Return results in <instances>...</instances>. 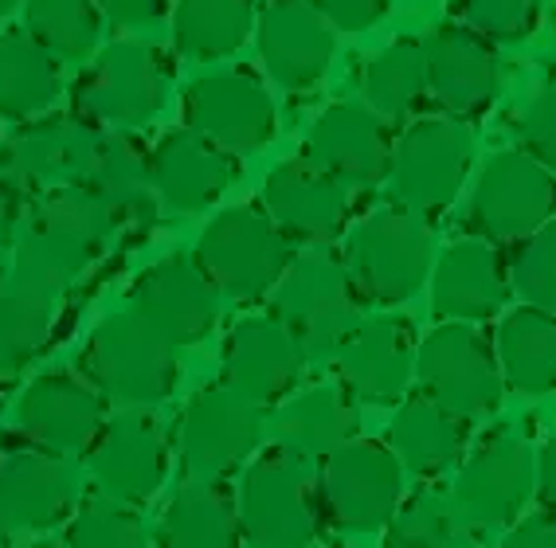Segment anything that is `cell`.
<instances>
[{
    "label": "cell",
    "mask_w": 556,
    "mask_h": 548,
    "mask_svg": "<svg viewBox=\"0 0 556 548\" xmlns=\"http://www.w3.org/2000/svg\"><path fill=\"white\" fill-rule=\"evenodd\" d=\"M24 31L60 63H83L102 40V12L94 0H28Z\"/></svg>",
    "instance_id": "37"
},
{
    "label": "cell",
    "mask_w": 556,
    "mask_h": 548,
    "mask_svg": "<svg viewBox=\"0 0 556 548\" xmlns=\"http://www.w3.org/2000/svg\"><path fill=\"white\" fill-rule=\"evenodd\" d=\"M517 138L521 150L533 161H541L548 173H556V87H545L541 94H533L517 122Z\"/></svg>",
    "instance_id": "42"
},
{
    "label": "cell",
    "mask_w": 556,
    "mask_h": 548,
    "mask_svg": "<svg viewBox=\"0 0 556 548\" xmlns=\"http://www.w3.org/2000/svg\"><path fill=\"white\" fill-rule=\"evenodd\" d=\"M333 548H353V545H333Z\"/></svg>",
    "instance_id": "52"
},
{
    "label": "cell",
    "mask_w": 556,
    "mask_h": 548,
    "mask_svg": "<svg viewBox=\"0 0 556 548\" xmlns=\"http://www.w3.org/2000/svg\"><path fill=\"white\" fill-rule=\"evenodd\" d=\"M384 548H470L467 521L443 489H416L388 521Z\"/></svg>",
    "instance_id": "38"
},
{
    "label": "cell",
    "mask_w": 556,
    "mask_h": 548,
    "mask_svg": "<svg viewBox=\"0 0 556 548\" xmlns=\"http://www.w3.org/2000/svg\"><path fill=\"white\" fill-rule=\"evenodd\" d=\"M353 189L338 177L321 173L306 157H287L270 169L263 184V208L275 219L287 240L329 243L345 231Z\"/></svg>",
    "instance_id": "22"
},
{
    "label": "cell",
    "mask_w": 556,
    "mask_h": 548,
    "mask_svg": "<svg viewBox=\"0 0 556 548\" xmlns=\"http://www.w3.org/2000/svg\"><path fill=\"white\" fill-rule=\"evenodd\" d=\"M458 24L490 43H517L541 24V0H455Z\"/></svg>",
    "instance_id": "41"
},
{
    "label": "cell",
    "mask_w": 556,
    "mask_h": 548,
    "mask_svg": "<svg viewBox=\"0 0 556 548\" xmlns=\"http://www.w3.org/2000/svg\"><path fill=\"white\" fill-rule=\"evenodd\" d=\"M388 447L396 450L404 470H412L419 479H435V474H443V470H451L463 459L467 419H458L455 411H447L428 392H419V396H407L396 408V416H392Z\"/></svg>",
    "instance_id": "29"
},
{
    "label": "cell",
    "mask_w": 556,
    "mask_h": 548,
    "mask_svg": "<svg viewBox=\"0 0 556 548\" xmlns=\"http://www.w3.org/2000/svg\"><path fill=\"white\" fill-rule=\"evenodd\" d=\"M338 377L353 399L372 408H400L416 380V341L404 318H368L341 345Z\"/></svg>",
    "instance_id": "23"
},
{
    "label": "cell",
    "mask_w": 556,
    "mask_h": 548,
    "mask_svg": "<svg viewBox=\"0 0 556 548\" xmlns=\"http://www.w3.org/2000/svg\"><path fill=\"white\" fill-rule=\"evenodd\" d=\"M263 443V408L228 384L200 388L180 411V462L197 482L236 474Z\"/></svg>",
    "instance_id": "15"
},
{
    "label": "cell",
    "mask_w": 556,
    "mask_h": 548,
    "mask_svg": "<svg viewBox=\"0 0 556 548\" xmlns=\"http://www.w3.org/2000/svg\"><path fill=\"white\" fill-rule=\"evenodd\" d=\"M509 267L502 251L482 235L455 240L435 259L431 270V309L443 321H478L497 318L509 302Z\"/></svg>",
    "instance_id": "24"
},
{
    "label": "cell",
    "mask_w": 556,
    "mask_h": 548,
    "mask_svg": "<svg viewBox=\"0 0 556 548\" xmlns=\"http://www.w3.org/2000/svg\"><path fill=\"white\" fill-rule=\"evenodd\" d=\"M306 353L275 314L236 321L224 341V384L243 399L270 408L299 388Z\"/></svg>",
    "instance_id": "20"
},
{
    "label": "cell",
    "mask_w": 556,
    "mask_h": 548,
    "mask_svg": "<svg viewBox=\"0 0 556 548\" xmlns=\"http://www.w3.org/2000/svg\"><path fill=\"white\" fill-rule=\"evenodd\" d=\"M536 489V459L514 428H494L470 450L451 486L458 518L475 528L514 525Z\"/></svg>",
    "instance_id": "14"
},
{
    "label": "cell",
    "mask_w": 556,
    "mask_h": 548,
    "mask_svg": "<svg viewBox=\"0 0 556 548\" xmlns=\"http://www.w3.org/2000/svg\"><path fill=\"white\" fill-rule=\"evenodd\" d=\"M63 94L60 60L48 55L28 31L0 36V118L31 122L48 114Z\"/></svg>",
    "instance_id": "33"
},
{
    "label": "cell",
    "mask_w": 556,
    "mask_h": 548,
    "mask_svg": "<svg viewBox=\"0 0 556 548\" xmlns=\"http://www.w3.org/2000/svg\"><path fill=\"white\" fill-rule=\"evenodd\" d=\"M333 31H368L384 16L388 0H306Z\"/></svg>",
    "instance_id": "43"
},
{
    "label": "cell",
    "mask_w": 556,
    "mask_h": 548,
    "mask_svg": "<svg viewBox=\"0 0 556 548\" xmlns=\"http://www.w3.org/2000/svg\"><path fill=\"white\" fill-rule=\"evenodd\" d=\"M0 506L16 528H51L75 509V474L63 455L28 438L0 443Z\"/></svg>",
    "instance_id": "27"
},
{
    "label": "cell",
    "mask_w": 556,
    "mask_h": 548,
    "mask_svg": "<svg viewBox=\"0 0 556 548\" xmlns=\"http://www.w3.org/2000/svg\"><path fill=\"white\" fill-rule=\"evenodd\" d=\"M102 138L106 133H99V126L79 118L75 110L21 122L12 138L0 145V180L16 196L36 200L55 189L87 184L99 161Z\"/></svg>",
    "instance_id": "6"
},
{
    "label": "cell",
    "mask_w": 556,
    "mask_h": 548,
    "mask_svg": "<svg viewBox=\"0 0 556 548\" xmlns=\"http://www.w3.org/2000/svg\"><path fill=\"white\" fill-rule=\"evenodd\" d=\"M67 548H146V525L134 506L99 494L75 506L67 525Z\"/></svg>",
    "instance_id": "39"
},
{
    "label": "cell",
    "mask_w": 556,
    "mask_h": 548,
    "mask_svg": "<svg viewBox=\"0 0 556 548\" xmlns=\"http://www.w3.org/2000/svg\"><path fill=\"white\" fill-rule=\"evenodd\" d=\"M470 161H475V133L467 122H455L447 114L412 122L392 157L400 204L419 219H439L467 184Z\"/></svg>",
    "instance_id": "10"
},
{
    "label": "cell",
    "mask_w": 556,
    "mask_h": 548,
    "mask_svg": "<svg viewBox=\"0 0 556 548\" xmlns=\"http://www.w3.org/2000/svg\"><path fill=\"white\" fill-rule=\"evenodd\" d=\"M16 4H21V0H0V16H9V12L16 9Z\"/></svg>",
    "instance_id": "49"
},
{
    "label": "cell",
    "mask_w": 556,
    "mask_h": 548,
    "mask_svg": "<svg viewBox=\"0 0 556 548\" xmlns=\"http://www.w3.org/2000/svg\"><path fill=\"white\" fill-rule=\"evenodd\" d=\"M302 157L329 177H338L349 189H372L392 173L396 145H392V130L380 114H372L365 102L345 99L321 110V118L309 126Z\"/></svg>",
    "instance_id": "18"
},
{
    "label": "cell",
    "mask_w": 556,
    "mask_h": 548,
    "mask_svg": "<svg viewBox=\"0 0 556 548\" xmlns=\"http://www.w3.org/2000/svg\"><path fill=\"white\" fill-rule=\"evenodd\" d=\"M548 219H556V173L526 150L490 153L470 192V228L490 243H521Z\"/></svg>",
    "instance_id": "12"
},
{
    "label": "cell",
    "mask_w": 556,
    "mask_h": 548,
    "mask_svg": "<svg viewBox=\"0 0 556 548\" xmlns=\"http://www.w3.org/2000/svg\"><path fill=\"white\" fill-rule=\"evenodd\" d=\"M106 423V399L75 372H43L16 404V431L51 455H90Z\"/></svg>",
    "instance_id": "17"
},
{
    "label": "cell",
    "mask_w": 556,
    "mask_h": 548,
    "mask_svg": "<svg viewBox=\"0 0 556 548\" xmlns=\"http://www.w3.org/2000/svg\"><path fill=\"white\" fill-rule=\"evenodd\" d=\"M239 509L219 482H189L165 506L157 548H239Z\"/></svg>",
    "instance_id": "32"
},
{
    "label": "cell",
    "mask_w": 556,
    "mask_h": 548,
    "mask_svg": "<svg viewBox=\"0 0 556 548\" xmlns=\"http://www.w3.org/2000/svg\"><path fill=\"white\" fill-rule=\"evenodd\" d=\"M361 309L365 298L349 279L345 263L326 251L299 255L270 294V314L299 341L306 360L338 357L341 345L357 333Z\"/></svg>",
    "instance_id": "5"
},
{
    "label": "cell",
    "mask_w": 556,
    "mask_h": 548,
    "mask_svg": "<svg viewBox=\"0 0 556 548\" xmlns=\"http://www.w3.org/2000/svg\"><path fill=\"white\" fill-rule=\"evenodd\" d=\"M509 286L521 306L556 314V219L517 243V251L509 255Z\"/></svg>",
    "instance_id": "40"
},
{
    "label": "cell",
    "mask_w": 556,
    "mask_h": 548,
    "mask_svg": "<svg viewBox=\"0 0 556 548\" xmlns=\"http://www.w3.org/2000/svg\"><path fill=\"white\" fill-rule=\"evenodd\" d=\"M258 60L282 90H309L333 63V28L302 0H275L255 28Z\"/></svg>",
    "instance_id": "26"
},
{
    "label": "cell",
    "mask_w": 556,
    "mask_h": 548,
    "mask_svg": "<svg viewBox=\"0 0 556 548\" xmlns=\"http://www.w3.org/2000/svg\"><path fill=\"white\" fill-rule=\"evenodd\" d=\"M428 94L447 118L467 122L486 114L502 87L497 48L467 24H439L428 40Z\"/></svg>",
    "instance_id": "19"
},
{
    "label": "cell",
    "mask_w": 556,
    "mask_h": 548,
    "mask_svg": "<svg viewBox=\"0 0 556 548\" xmlns=\"http://www.w3.org/2000/svg\"><path fill=\"white\" fill-rule=\"evenodd\" d=\"M365 106L372 114L400 126L404 118H412V110L428 99V48L416 36H400L384 51H377L365 67Z\"/></svg>",
    "instance_id": "36"
},
{
    "label": "cell",
    "mask_w": 556,
    "mask_h": 548,
    "mask_svg": "<svg viewBox=\"0 0 556 548\" xmlns=\"http://www.w3.org/2000/svg\"><path fill=\"white\" fill-rule=\"evenodd\" d=\"M185 126L200 138H208L231 157L267 150L278 130V110L267 82L248 67L208 71L185 87L180 94Z\"/></svg>",
    "instance_id": "11"
},
{
    "label": "cell",
    "mask_w": 556,
    "mask_h": 548,
    "mask_svg": "<svg viewBox=\"0 0 556 548\" xmlns=\"http://www.w3.org/2000/svg\"><path fill=\"white\" fill-rule=\"evenodd\" d=\"M239 533L248 548H306L318 537V498L299 455L275 447L239 482Z\"/></svg>",
    "instance_id": "7"
},
{
    "label": "cell",
    "mask_w": 556,
    "mask_h": 548,
    "mask_svg": "<svg viewBox=\"0 0 556 548\" xmlns=\"http://www.w3.org/2000/svg\"><path fill=\"white\" fill-rule=\"evenodd\" d=\"M28 548H60V545H51V540H31Z\"/></svg>",
    "instance_id": "50"
},
{
    "label": "cell",
    "mask_w": 556,
    "mask_h": 548,
    "mask_svg": "<svg viewBox=\"0 0 556 548\" xmlns=\"http://www.w3.org/2000/svg\"><path fill=\"white\" fill-rule=\"evenodd\" d=\"M497 548H556V518L553 513H536L509 525Z\"/></svg>",
    "instance_id": "45"
},
{
    "label": "cell",
    "mask_w": 556,
    "mask_h": 548,
    "mask_svg": "<svg viewBox=\"0 0 556 548\" xmlns=\"http://www.w3.org/2000/svg\"><path fill=\"white\" fill-rule=\"evenodd\" d=\"M87 184L106 200V208L114 212L118 228L122 224L126 228H150L153 219H157L161 200L153 192L150 177V145L138 133H106Z\"/></svg>",
    "instance_id": "30"
},
{
    "label": "cell",
    "mask_w": 556,
    "mask_h": 548,
    "mask_svg": "<svg viewBox=\"0 0 556 548\" xmlns=\"http://www.w3.org/2000/svg\"><path fill=\"white\" fill-rule=\"evenodd\" d=\"M16 200L21 196L0 180V263L9 251H16Z\"/></svg>",
    "instance_id": "47"
},
{
    "label": "cell",
    "mask_w": 556,
    "mask_h": 548,
    "mask_svg": "<svg viewBox=\"0 0 556 548\" xmlns=\"http://www.w3.org/2000/svg\"><path fill=\"white\" fill-rule=\"evenodd\" d=\"M79 377L94 384L106 404L118 408H153L177 392V349L150 329L134 309L106 314L94 326L79 357Z\"/></svg>",
    "instance_id": "2"
},
{
    "label": "cell",
    "mask_w": 556,
    "mask_h": 548,
    "mask_svg": "<svg viewBox=\"0 0 556 548\" xmlns=\"http://www.w3.org/2000/svg\"><path fill=\"white\" fill-rule=\"evenodd\" d=\"M169 94V60L150 43H110L102 55L79 71L71 87V110L94 126L134 130L165 106Z\"/></svg>",
    "instance_id": "8"
},
{
    "label": "cell",
    "mask_w": 556,
    "mask_h": 548,
    "mask_svg": "<svg viewBox=\"0 0 556 548\" xmlns=\"http://www.w3.org/2000/svg\"><path fill=\"white\" fill-rule=\"evenodd\" d=\"M494 357L517 396L556 392V314L536 306L509 309L494 333Z\"/></svg>",
    "instance_id": "31"
},
{
    "label": "cell",
    "mask_w": 556,
    "mask_h": 548,
    "mask_svg": "<svg viewBox=\"0 0 556 548\" xmlns=\"http://www.w3.org/2000/svg\"><path fill=\"white\" fill-rule=\"evenodd\" d=\"M12 521H9V513H4V506H0V548H12Z\"/></svg>",
    "instance_id": "48"
},
{
    "label": "cell",
    "mask_w": 556,
    "mask_h": 548,
    "mask_svg": "<svg viewBox=\"0 0 556 548\" xmlns=\"http://www.w3.org/2000/svg\"><path fill=\"white\" fill-rule=\"evenodd\" d=\"M192 263L216 286V294L236 302H263L275 294L294 263V247L267 208L236 204L212 219L197 240Z\"/></svg>",
    "instance_id": "4"
},
{
    "label": "cell",
    "mask_w": 556,
    "mask_h": 548,
    "mask_svg": "<svg viewBox=\"0 0 556 548\" xmlns=\"http://www.w3.org/2000/svg\"><path fill=\"white\" fill-rule=\"evenodd\" d=\"M129 309L150 329H157L173 349L197 345L216 329L219 294L189 255H165L146 267L129 286Z\"/></svg>",
    "instance_id": "16"
},
{
    "label": "cell",
    "mask_w": 556,
    "mask_h": 548,
    "mask_svg": "<svg viewBox=\"0 0 556 548\" xmlns=\"http://www.w3.org/2000/svg\"><path fill=\"white\" fill-rule=\"evenodd\" d=\"M353 435H357V399L341 380L299 392L282 404L275 419V447L299 455L302 462L329 459Z\"/></svg>",
    "instance_id": "28"
},
{
    "label": "cell",
    "mask_w": 556,
    "mask_h": 548,
    "mask_svg": "<svg viewBox=\"0 0 556 548\" xmlns=\"http://www.w3.org/2000/svg\"><path fill=\"white\" fill-rule=\"evenodd\" d=\"M94 4L118 28H150L161 16H169L173 0H94Z\"/></svg>",
    "instance_id": "44"
},
{
    "label": "cell",
    "mask_w": 556,
    "mask_h": 548,
    "mask_svg": "<svg viewBox=\"0 0 556 548\" xmlns=\"http://www.w3.org/2000/svg\"><path fill=\"white\" fill-rule=\"evenodd\" d=\"M118 219L90 184L55 189L31 204L28 231L16 240L12 267L60 294L114 240Z\"/></svg>",
    "instance_id": "1"
},
{
    "label": "cell",
    "mask_w": 556,
    "mask_h": 548,
    "mask_svg": "<svg viewBox=\"0 0 556 548\" xmlns=\"http://www.w3.org/2000/svg\"><path fill=\"white\" fill-rule=\"evenodd\" d=\"M239 165L231 153L212 145L208 138L192 133L189 126L165 130L157 141H150V177L153 192L165 208L173 212H204L212 208L228 184L236 180Z\"/></svg>",
    "instance_id": "25"
},
{
    "label": "cell",
    "mask_w": 556,
    "mask_h": 548,
    "mask_svg": "<svg viewBox=\"0 0 556 548\" xmlns=\"http://www.w3.org/2000/svg\"><path fill=\"white\" fill-rule=\"evenodd\" d=\"M255 28V0H177L173 9V48L192 63L228 60Z\"/></svg>",
    "instance_id": "34"
},
{
    "label": "cell",
    "mask_w": 556,
    "mask_h": 548,
    "mask_svg": "<svg viewBox=\"0 0 556 548\" xmlns=\"http://www.w3.org/2000/svg\"><path fill=\"white\" fill-rule=\"evenodd\" d=\"M416 380L458 419H486L502 404L506 380L497 369L494 345L467 321H443L419 341Z\"/></svg>",
    "instance_id": "9"
},
{
    "label": "cell",
    "mask_w": 556,
    "mask_h": 548,
    "mask_svg": "<svg viewBox=\"0 0 556 548\" xmlns=\"http://www.w3.org/2000/svg\"><path fill=\"white\" fill-rule=\"evenodd\" d=\"M404 506V462L380 438H349L321 467V509L345 533L384 528Z\"/></svg>",
    "instance_id": "13"
},
{
    "label": "cell",
    "mask_w": 556,
    "mask_h": 548,
    "mask_svg": "<svg viewBox=\"0 0 556 548\" xmlns=\"http://www.w3.org/2000/svg\"><path fill=\"white\" fill-rule=\"evenodd\" d=\"M90 479L99 494L122 506H146L165 486L169 443L150 416H114L90 447Z\"/></svg>",
    "instance_id": "21"
},
{
    "label": "cell",
    "mask_w": 556,
    "mask_h": 548,
    "mask_svg": "<svg viewBox=\"0 0 556 548\" xmlns=\"http://www.w3.org/2000/svg\"><path fill=\"white\" fill-rule=\"evenodd\" d=\"M536 498H541L545 513L556 518V435L536 455Z\"/></svg>",
    "instance_id": "46"
},
{
    "label": "cell",
    "mask_w": 556,
    "mask_h": 548,
    "mask_svg": "<svg viewBox=\"0 0 556 548\" xmlns=\"http://www.w3.org/2000/svg\"><path fill=\"white\" fill-rule=\"evenodd\" d=\"M345 270L365 306H404L428 286L435 270V240L428 219L407 208H377L349 231Z\"/></svg>",
    "instance_id": "3"
},
{
    "label": "cell",
    "mask_w": 556,
    "mask_h": 548,
    "mask_svg": "<svg viewBox=\"0 0 556 548\" xmlns=\"http://www.w3.org/2000/svg\"><path fill=\"white\" fill-rule=\"evenodd\" d=\"M55 314V290L9 267L0 275V380L21 372L43 349Z\"/></svg>",
    "instance_id": "35"
},
{
    "label": "cell",
    "mask_w": 556,
    "mask_h": 548,
    "mask_svg": "<svg viewBox=\"0 0 556 548\" xmlns=\"http://www.w3.org/2000/svg\"><path fill=\"white\" fill-rule=\"evenodd\" d=\"M553 87H556V60H553Z\"/></svg>",
    "instance_id": "51"
}]
</instances>
